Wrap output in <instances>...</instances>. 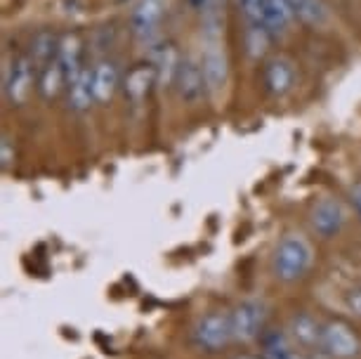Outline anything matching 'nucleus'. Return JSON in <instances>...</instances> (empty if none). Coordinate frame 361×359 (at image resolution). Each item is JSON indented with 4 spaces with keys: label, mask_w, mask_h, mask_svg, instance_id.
Segmentation results:
<instances>
[{
    "label": "nucleus",
    "mask_w": 361,
    "mask_h": 359,
    "mask_svg": "<svg viewBox=\"0 0 361 359\" xmlns=\"http://www.w3.org/2000/svg\"><path fill=\"white\" fill-rule=\"evenodd\" d=\"M234 359H262V357H255V355H238Z\"/></svg>",
    "instance_id": "obj_27"
},
{
    "label": "nucleus",
    "mask_w": 361,
    "mask_h": 359,
    "mask_svg": "<svg viewBox=\"0 0 361 359\" xmlns=\"http://www.w3.org/2000/svg\"><path fill=\"white\" fill-rule=\"evenodd\" d=\"M262 83L267 87V92L281 97V95L290 92L293 85H295V66L286 57L269 59L262 69Z\"/></svg>",
    "instance_id": "obj_10"
},
{
    "label": "nucleus",
    "mask_w": 361,
    "mask_h": 359,
    "mask_svg": "<svg viewBox=\"0 0 361 359\" xmlns=\"http://www.w3.org/2000/svg\"><path fill=\"white\" fill-rule=\"evenodd\" d=\"M248 24L264 26V0H238Z\"/></svg>",
    "instance_id": "obj_22"
},
{
    "label": "nucleus",
    "mask_w": 361,
    "mask_h": 359,
    "mask_svg": "<svg viewBox=\"0 0 361 359\" xmlns=\"http://www.w3.org/2000/svg\"><path fill=\"white\" fill-rule=\"evenodd\" d=\"M36 64L31 62L29 55L15 59L8 69H5V95L12 104H24L31 95L33 87V76H36Z\"/></svg>",
    "instance_id": "obj_7"
},
{
    "label": "nucleus",
    "mask_w": 361,
    "mask_h": 359,
    "mask_svg": "<svg viewBox=\"0 0 361 359\" xmlns=\"http://www.w3.org/2000/svg\"><path fill=\"white\" fill-rule=\"evenodd\" d=\"M121 83L118 76V66L114 62H99L92 69V92H94V102L97 104H106L111 102L116 87Z\"/></svg>",
    "instance_id": "obj_14"
},
{
    "label": "nucleus",
    "mask_w": 361,
    "mask_h": 359,
    "mask_svg": "<svg viewBox=\"0 0 361 359\" xmlns=\"http://www.w3.org/2000/svg\"><path fill=\"white\" fill-rule=\"evenodd\" d=\"M0 161H3V168H8L12 161H15V152H12V145L8 138H3V152H0Z\"/></svg>",
    "instance_id": "obj_23"
},
{
    "label": "nucleus",
    "mask_w": 361,
    "mask_h": 359,
    "mask_svg": "<svg viewBox=\"0 0 361 359\" xmlns=\"http://www.w3.org/2000/svg\"><path fill=\"white\" fill-rule=\"evenodd\" d=\"M293 17L288 0H264V26L271 33V38L281 36Z\"/></svg>",
    "instance_id": "obj_17"
},
{
    "label": "nucleus",
    "mask_w": 361,
    "mask_h": 359,
    "mask_svg": "<svg viewBox=\"0 0 361 359\" xmlns=\"http://www.w3.org/2000/svg\"><path fill=\"white\" fill-rule=\"evenodd\" d=\"M347 305H350V310L357 317H361V288L357 291H352L350 296H347Z\"/></svg>",
    "instance_id": "obj_25"
},
{
    "label": "nucleus",
    "mask_w": 361,
    "mask_h": 359,
    "mask_svg": "<svg viewBox=\"0 0 361 359\" xmlns=\"http://www.w3.org/2000/svg\"><path fill=\"white\" fill-rule=\"evenodd\" d=\"M180 62H182V57L177 55V47L173 43H159V45H156L154 57H152V64L156 69V83H159L161 87L175 85Z\"/></svg>",
    "instance_id": "obj_12"
},
{
    "label": "nucleus",
    "mask_w": 361,
    "mask_h": 359,
    "mask_svg": "<svg viewBox=\"0 0 361 359\" xmlns=\"http://www.w3.org/2000/svg\"><path fill=\"white\" fill-rule=\"evenodd\" d=\"M312 265V246L302 234H286L274 253V274L281 281H298Z\"/></svg>",
    "instance_id": "obj_1"
},
{
    "label": "nucleus",
    "mask_w": 361,
    "mask_h": 359,
    "mask_svg": "<svg viewBox=\"0 0 361 359\" xmlns=\"http://www.w3.org/2000/svg\"><path fill=\"white\" fill-rule=\"evenodd\" d=\"M80 57H83V45H80V38L76 36V33L64 36L62 45H59V52H57V62L62 64V69L66 71L69 80L76 76L80 69H83V66H80Z\"/></svg>",
    "instance_id": "obj_18"
},
{
    "label": "nucleus",
    "mask_w": 361,
    "mask_h": 359,
    "mask_svg": "<svg viewBox=\"0 0 361 359\" xmlns=\"http://www.w3.org/2000/svg\"><path fill=\"white\" fill-rule=\"evenodd\" d=\"M269 359H305V357H302V352H298L295 348H288V350L279 352L276 357H269Z\"/></svg>",
    "instance_id": "obj_26"
},
{
    "label": "nucleus",
    "mask_w": 361,
    "mask_h": 359,
    "mask_svg": "<svg viewBox=\"0 0 361 359\" xmlns=\"http://www.w3.org/2000/svg\"><path fill=\"white\" fill-rule=\"evenodd\" d=\"M322 336H324V327L312 315L300 312L290 320V338L302 345V348H307V350L322 348L324 350Z\"/></svg>",
    "instance_id": "obj_13"
},
{
    "label": "nucleus",
    "mask_w": 361,
    "mask_h": 359,
    "mask_svg": "<svg viewBox=\"0 0 361 359\" xmlns=\"http://www.w3.org/2000/svg\"><path fill=\"white\" fill-rule=\"evenodd\" d=\"M310 222H312V229H314L319 236L331 239V236H336L340 229H343L345 211H343V206H340L338 201L324 199V201H319L314 208H312Z\"/></svg>",
    "instance_id": "obj_9"
},
{
    "label": "nucleus",
    "mask_w": 361,
    "mask_h": 359,
    "mask_svg": "<svg viewBox=\"0 0 361 359\" xmlns=\"http://www.w3.org/2000/svg\"><path fill=\"white\" fill-rule=\"evenodd\" d=\"M350 201H352L354 211H357L359 222H361V182H357V185L350 189Z\"/></svg>",
    "instance_id": "obj_24"
},
{
    "label": "nucleus",
    "mask_w": 361,
    "mask_h": 359,
    "mask_svg": "<svg viewBox=\"0 0 361 359\" xmlns=\"http://www.w3.org/2000/svg\"><path fill=\"white\" fill-rule=\"evenodd\" d=\"M66 85H69V76H66V71L62 69V64H59L57 59L40 71V85L38 87H40V95H43L45 99H54Z\"/></svg>",
    "instance_id": "obj_19"
},
{
    "label": "nucleus",
    "mask_w": 361,
    "mask_h": 359,
    "mask_svg": "<svg viewBox=\"0 0 361 359\" xmlns=\"http://www.w3.org/2000/svg\"><path fill=\"white\" fill-rule=\"evenodd\" d=\"M175 87H177V92H180L182 102H187V104H196V102L203 99V95L210 92L206 73H203V66L199 59L182 57L180 69H177Z\"/></svg>",
    "instance_id": "obj_5"
},
{
    "label": "nucleus",
    "mask_w": 361,
    "mask_h": 359,
    "mask_svg": "<svg viewBox=\"0 0 361 359\" xmlns=\"http://www.w3.org/2000/svg\"><path fill=\"white\" fill-rule=\"evenodd\" d=\"M293 17H298L300 22L310 26H322L326 22V5L322 0H288Z\"/></svg>",
    "instance_id": "obj_20"
},
{
    "label": "nucleus",
    "mask_w": 361,
    "mask_h": 359,
    "mask_svg": "<svg viewBox=\"0 0 361 359\" xmlns=\"http://www.w3.org/2000/svg\"><path fill=\"white\" fill-rule=\"evenodd\" d=\"M229 320H231V334H234V341L250 343L264 334V320H267V312H264L262 303L243 300L231 310Z\"/></svg>",
    "instance_id": "obj_2"
},
{
    "label": "nucleus",
    "mask_w": 361,
    "mask_h": 359,
    "mask_svg": "<svg viewBox=\"0 0 361 359\" xmlns=\"http://www.w3.org/2000/svg\"><path fill=\"white\" fill-rule=\"evenodd\" d=\"M201 66H203V73H206V80H208V90L210 92L222 90L224 83H227L229 66H227V55H224L217 36H210L206 50H203Z\"/></svg>",
    "instance_id": "obj_8"
},
{
    "label": "nucleus",
    "mask_w": 361,
    "mask_h": 359,
    "mask_svg": "<svg viewBox=\"0 0 361 359\" xmlns=\"http://www.w3.org/2000/svg\"><path fill=\"white\" fill-rule=\"evenodd\" d=\"M66 92H69V107L73 111H85L87 107L94 102V92H92V69H80L76 76L69 80L66 85Z\"/></svg>",
    "instance_id": "obj_15"
},
{
    "label": "nucleus",
    "mask_w": 361,
    "mask_h": 359,
    "mask_svg": "<svg viewBox=\"0 0 361 359\" xmlns=\"http://www.w3.org/2000/svg\"><path fill=\"white\" fill-rule=\"evenodd\" d=\"M159 85L156 83V69L152 62L147 64H135L130 71L126 73V80H123V92L126 97L133 102V104H142L149 92H152V87Z\"/></svg>",
    "instance_id": "obj_11"
},
{
    "label": "nucleus",
    "mask_w": 361,
    "mask_h": 359,
    "mask_svg": "<svg viewBox=\"0 0 361 359\" xmlns=\"http://www.w3.org/2000/svg\"><path fill=\"white\" fill-rule=\"evenodd\" d=\"M194 341L206 352H220L222 348H227L229 341H234L229 315L210 312L206 317H201L194 329Z\"/></svg>",
    "instance_id": "obj_3"
},
{
    "label": "nucleus",
    "mask_w": 361,
    "mask_h": 359,
    "mask_svg": "<svg viewBox=\"0 0 361 359\" xmlns=\"http://www.w3.org/2000/svg\"><path fill=\"white\" fill-rule=\"evenodd\" d=\"M163 19L161 0H140L130 15L133 36L145 45H154L159 40V29Z\"/></svg>",
    "instance_id": "obj_4"
},
{
    "label": "nucleus",
    "mask_w": 361,
    "mask_h": 359,
    "mask_svg": "<svg viewBox=\"0 0 361 359\" xmlns=\"http://www.w3.org/2000/svg\"><path fill=\"white\" fill-rule=\"evenodd\" d=\"M59 45H62V38L52 36L50 31H40L38 36L31 40L29 57H31V62L36 64L38 71H43L47 64H52L54 59H57Z\"/></svg>",
    "instance_id": "obj_16"
},
{
    "label": "nucleus",
    "mask_w": 361,
    "mask_h": 359,
    "mask_svg": "<svg viewBox=\"0 0 361 359\" xmlns=\"http://www.w3.org/2000/svg\"><path fill=\"white\" fill-rule=\"evenodd\" d=\"M271 40V33L267 31V26H253L248 24V31H246V47H248V55L250 57H260L264 55Z\"/></svg>",
    "instance_id": "obj_21"
},
{
    "label": "nucleus",
    "mask_w": 361,
    "mask_h": 359,
    "mask_svg": "<svg viewBox=\"0 0 361 359\" xmlns=\"http://www.w3.org/2000/svg\"><path fill=\"white\" fill-rule=\"evenodd\" d=\"M324 352L336 359H350L359 352V338L352 327L343 320H331L324 324Z\"/></svg>",
    "instance_id": "obj_6"
}]
</instances>
